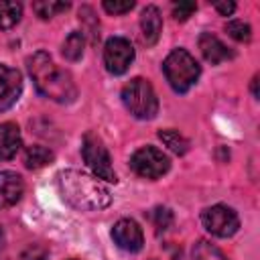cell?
Returning <instances> with one entry per match:
<instances>
[{
  "mask_svg": "<svg viewBox=\"0 0 260 260\" xmlns=\"http://www.w3.org/2000/svg\"><path fill=\"white\" fill-rule=\"evenodd\" d=\"M32 10L37 12V16L47 20V18H53L55 14H59V12L69 10V2H49V0H43V2H35Z\"/></svg>",
  "mask_w": 260,
  "mask_h": 260,
  "instance_id": "obj_20",
  "label": "cell"
},
{
  "mask_svg": "<svg viewBox=\"0 0 260 260\" xmlns=\"http://www.w3.org/2000/svg\"><path fill=\"white\" fill-rule=\"evenodd\" d=\"M81 154H83V160L85 165L93 171V177L98 179H104L108 183H116V173L112 169V158H110V152L104 144V140L93 134V132H87L83 136V142H81Z\"/></svg>",
  "mask_w": 260,
  "mask_h": 260,
  "instance_id": "obj_5",
  "label": "cell"
},
{
  "mask_svg": "<svg viewBox=\"0 0 260 260\" xmlns=\"http://www.w3.org/2000/svg\"><path fill=\"white\" fill-rule=\"evenodd\" d=\"M122 104L138 120H150L158 112V98L154 87L142 77H134L122 87Z\"/></svg>",
  "mask_w": 260,
  "mask_h": 260,
  "instance_id": "obj_4",
  "label": "cell"
},
{
  "mask_svg": "<svg viewBox=\"0 0 260 260\" xmlns=\"http://www.w3.org/2000/svg\"><path fill=\"white\" fill-rule=\"evenodd\" d=\"M195 10H197V4L195 2H175L173 4V16H175V20H187Z\"/></svg>",
  "mask_w": 260,
  "mask_h": 260,
  "instance_id": "obj_24",
  "label": "cell"
},
{
  "mask_svg": "<svg viewBox=\"0 0 260 260\" xmlns=\"http://www.w3.org/2000/svg\"><path fill=\"white\" fill-rule=\"evenodd\" d=\"M193 260H228L225 254L207 240H199L193 246Z\"/></svg>",
  "mask_w": 260,
  "mask_h": 260,
  "instance_id": "obj_19",
  "label": "cell"
},
{
  "mask_svg": "<svg viewBox=\"0 0 260 260\" xmlns=\"http://www.w3.org/2000/svg\"><path fill=\"white\" fill-rule=\"evenodd\" d=\"M102 6L110 14H126V12H130L134 8V2L132 0H124V2H120V0H104Z\"/></svg>",
  "mask_w": 260,
  "mask_h": 260,
  "instance_id": "obj_23",
  "label": "cell"
},
{
  "mask_svg": "<svg viewBox=\"0 0 260 260\" xmlns=\"http://www.w3.org/2000/svg\"><path fill=\"white\" fill-rule=\"evenodd\" d=\"M140 28H142V39L148 47H152L160 32H162V18L156 6H146L140 14Z\"/></svg>",
  "mask_w": 260,
  "mask_h": 260,
  "instance_id": "obj_13",
  "label": "cell"
},
{
  "mask_svg": "<svg viewBox=\"0 0 260 260\" xmlns=\"http://www.w3.org/2000/svg\"><path fill=\"white\" fill-rule=\"evenodd\" d=\"M256 85H258V77L252 79V93H254V98H258V87Z\"/></svg>",
  "mask_w": 260,
  "mask_h": 260,
  "instance_id": "obj_26",
  "label": "cell"
},
{
  "mask_svg": "<svg viewBox=\"0 0 260 260\" xmlns=\"http://www.w3.org/2000/svg\"><path fill=\"white\" fill-rule=\"evenodd\" d=\"M134 61V47L124 37H112L106 41L104 47V65L110 73L122 75L128 71L130 63Z\"/></svg>",
  "mask_w": 260,
  "mask_h": 260,
  "instance_id": "obj_8",
  "label": "cell"
},
{
  "mask_svg": "<svg viewBox=\"0 0 260 260\" xmlns=\"http://www.w3.org/2000/svg\"><path fill=\"white\" fill-rule=\"evenodd\" d=\"M26 67L41 95L57 104H69L77 98V87L71 73L59 67L45 51H39L32 57H28Z\"/></svg>",
  "mask_w": 260,
  "mask_h": 260,
  "instance_id": "obj_2",
  "label": "cell"
},
{
  "mask_svg": "<svg viewBox=\"0 0 260 260\" xmlns=\"http://www.w3.org/2000/svg\"><path fill=\"white\" fill-rule=\"evenodd\" d=\"M22 16V6L18 2L0 0V30L12 28Z\"/></svg>",
  "mask_w": 260,
  "mask_h": 260,
  "instance_id": "obj_16",
  "label": "cell"
},
{
  "mask_svg": "<svg viewBox=\"0 0 260 260\" xmlns=\"http://www.w3.org/2000/svg\"><path fill=\"white\" fill-rule=\"evenodd\" d=\"M199 51L203 55V59L211 65H219L228 59L234 57V51H230V47H225L215 35L211 32H203L199 37Z\"/></svg>",
  "mask_w": 260,
  "mask_h": 260,
  "instance_id": "obj_12",
  "label": "cell"
},
{
  "mask_svg": "<svg viewBox=\"0 0 260 260\" xmlns=\"http://www.w3.org/2000/svg\"><path fill=\"white\" fill-rule=\"evenodd\" d=\"M130 167H132V171L138 177H144V179H160L171 169V160L156 146H142V148H138L132 154Z\"/></svg>",
  "mask_w": 260,
  "mask_h": 260,
  "instance_id": "obj_6",
  "label": "cell"
},
{
  "mask_svg": "<svg viewBox=\"0 0 260 260\" xmlns=\"http://www.w3.org/2000/svg\"><path fill=\"white\" fill-rule=\"evenodd\" d=\"M4 240H6V238H4V230H2V225H0V250L4 248Z\"/></svg>",
  "mask_w": 260,
  "mask_h": 260,
  "instance_id": "obj_27",
  "label": "cell"
},
{
  "mask_svg": "<svg viewBox=\"0 0 260 260\" xmlns=\"http://www.w3.org/2000/svg\"><path fill=\"white\" fill-rule=\"evenodd\" d=\"M152 223H154L156 232L169 230L171 223H173V213H171V209H167V207H156V209L152 211Z\"/></svg>",
  "mask_w": 260,
  "mask_h": 260,
  "instance_id": "obj_22",
  "label": "cell"
},
{
  "mask_svg": "<svg viewBox=\"0 0 260 260\" xmlns=\"http://www.w3.org/2000/svg\"><path fill=\"white\" fill-rule=\"evenodd\" d=\"M112 238H114L116 246L126 250V252H138V250H142V244H144V234H142L140 225L128 217L118 219L114 223Z\"/></svg>",
  "mask_w": 260,
  "mask_h": 260,
  "instance_id": "obj_9",
  "label": "cell"
},
{
  "mask_svg": "<svg viewBox=\"0 0 260 260\" xmlns=\"http://www.w3.org/2000/svg\"><path fill=\"white\" fill-rule=\"evenodd\" d=\"M162 71H165V77L169 81V85L177 91V93H185L189 91L199 75H201V67L199 63L195 61V57L185 51V49H175L167 55L165 63H162Z\"/></svg>",
  "mask_w": 260,
  "mask_h": 260,
  "instance_id": "obj_3",
  "label": "cell"
},
{
  "mask_svg": "<svg viewBox=\"0 0 260 260\" xmlns=\"http://www.w3.org/2000/svg\"><path fill=\"white\" fill-rule=\"evenodd\" d=\"M83 47H85V37H83V32L73 30V32L65 39V43H63V57H65L67 61H77V59H81V55H83Z\"/></svg>",
  "mask_w": 260,
  "mask_h": 260,
  "instance_id": "obj_17",
  "label": "cell"
},
{
  "mask_svg": "<svg viewBox=\"0 0 260 260\" xmlns=\"http://www.w3.org/2000/svg\"><path fill=\"white\" fill-rule=\"evenodd\" d=\"M22 144L20 130L14 122H2L0 124V160L12 158Z\"/></svg>",
  "mask_w": 260,
  "mask_h": 260,
  "instance_id": "obj_14",
  "label": "cell"
},
{
  "mask_svg": "<svg viewBox=\"0 0 260 260\" xmlns=\"http://www.w3.org/2000/svg\"><path fill=\"white\" fill-rule=\"evenodd\" d=\"M57 187L61 197L81 211H100L106 209L112 201L110 191L98 177L77 169L61 171L57 175Z\"/></svg>",
  "mask_w": 260,
  "mask_h": 260,
  "instance_id": "obj_1",
  "label": "cell"
},
{
  "mask_svg": "<svg viewBox=\"0 0 260 260\" xmlns=\"http://www.w3.org/2000/svg\"><path fill=\"white\" fill-rule=\"evenodd\" d=\"M53 158H55L53 150L47 146H41V144H32L24 150V165L28 169H41V167L49 165Z\"/></svg>",
  "mask_w": 260,
  "mask_h": 260,
  "instance_id": "obj_15",
  "label": "cell"
},
{
  "mask_svg": "<svg viewBox=\"0 0 260 260\" xmlns=\"http://www.w3.org/2000/svg\"><path fill=\"white\" fill-rule=\"evenodd\" d=\"M22 93V75L18 69L0 63V112L12 108Z\"/></svg>",
  "mask_w": 260,
  "mask_h": 260,
  "instance_id": "obj_10",
  "label": "cell"
},
{
  "mask_svg": "<svg viewBox=\"0 0 260 260\" xmlns=\"http://www.w3.org/2000/svg\"><path fill=\"white\" fill-rule=\"evenodd\" d=\"M24 193L22 177L14 171H0V209L12 207Z\"/></svg>",
  "mask_w": 260,
  "mask_h": 260,
  "instance_id": "obj_11",
  "label": "cell"
},
{
  "mask_svg": "<svg viewBox=\"0 0 260 260\" xmlns=\"http://www.w3.org/2000/svg\"><path fill=\"white\" fill-rule=\"evenodd\" d=\"M215 10L223 16H230L234 10H236V4L234 2H221V4H215Z\"/></svg>",
  "mask_w": 260,
  "mask_h": 260,
  "instance_id": "obj_25",
  "label": "cell"
},
{
  "mask_svg": "<svg viewBox=\"0 0 260 260\" xmlns=\"http://www.w3.org/2000/svg\"><path fill=\"white\" fill-rule=\"evenodd\" d=\"M201 223L209 234L217 238H230L238 232L240 217L228 205H211L201 211Z\"/></svg>",
  "mask_w": 260,
  "mask_h": 260,
  "instance_id": "obj_7",
  "label": "cell"
},
{
  "mask_svg": "<svg viewBox=\"0 0 260 260\" xmlns=\"http://www.w3.org/2000/svg\"><path fill=\"white\" fill-rule=\"evenodd\" d=\"M158 138L175 152V154H185L187 150H189V140L183 136V134H179L177 130H160L158 132Z\"/></svg>",
  "mask_w": 260,
  "mask_h": 260,
  "instance_id": "obj_18",
  "label": "cell"
},
{
  "mask_svg": "<svg viewBox=\"0 0 260 260\" xmlns=\"http://www.w3.org/2000/svg\"><path fill=\"white\" fill-rule=\"evenodd\" d=\"M225 30H228V35H230L234 41H238V43H248V41L252 39V28H250V24H246L244 20H232V22H228V24H225Z\"/></svg>",
  "mask_w": 260,
  "mask_h": 260,
  "instance_id": "obj_21",
  "label": "cell"
}]
</instances>
